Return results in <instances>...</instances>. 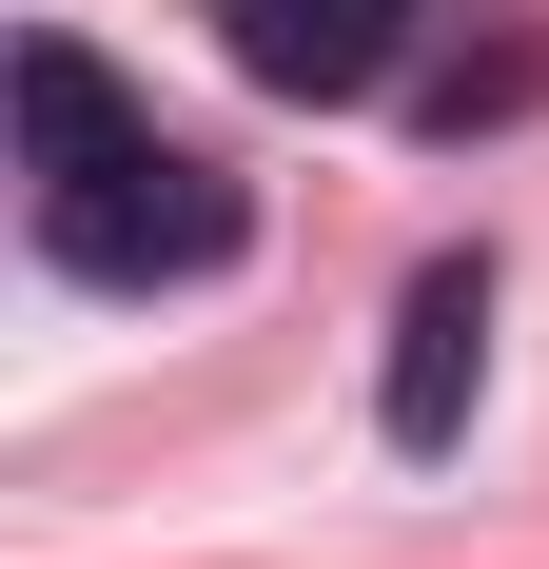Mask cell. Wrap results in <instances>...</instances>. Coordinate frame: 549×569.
<instances>
[{
	"label": "cell",
	"mask_w": 549,
	"mask_h": 569,
	"mask_svg": "<svg viewBox=\"0 0 549 569\" xmlns=\"http://www.w3.org/2000/svg\"><path fill=\"white\" fill-rule=\"evenodd\" d=\"M392 20H412V0H217L236 79H274V99H373V79H392Z\"/></svg>",
	"instance_id": "cell-3"
},
{
	"label": "cell",
	"mask_w": 549,
	"mask_h": 569,
	"mask_svg": "<svg viewBox=\"0 0 549 569\" xmlns=\"http://www.w3.org/2000/svg\"><path fill=\"white\" fill-rule=\"evenodd\" d=\"M530 99H549V40H491V59H451V79H412L432 138H491V118H530Z\"/></svg>",
	"instance_id": "cell-5"
},
{
	"label": "cell",
	"mask_w": 549,
	"mask_h": 569,
	"mask_svg": "<svg viewBox=\"0 0 549 569\" xmlns=\"http://www.w3.org/2000/svg\"><path fill=\"white\" fill-rule=\"evenodd\" d=\"M471 393H491V256H432V276L392 295L373 412H392V452H451V432H471Z\"/></svg>",
	"instance_id": "cell-2"
},
{
	"label": "cell",
	"mask_w": 549,
	"mask_h": 569,
	"mask_svg": "<svg viewBox=\"0 0 549 569\" xmlns=\"http://www.w3.org/2000/svg\"><path fill=\"white\" fill-rule=\"evenodd\" d=\"M236 236H256V197H236V158H197V138H158V118H118L99 158L40 177V256L99 295H158V276H236Z\"/></svg>",
	"instance_id": "cell-1"
},
{
	"label": "cell",
	"mask_w": 549,
	"mask_h": 569,
	"mask_svg": "<svg viewBox=\"0 0 549 569\" xmlns=\"http://www.w3.org/2000/svg\"><path fill=\"white\" fill-rule=\"evenodd\" d=\"M118 118H138V99H118V79H99L79 40H20V177H59V158H99Z\"/></svg>",
	"instance_id": "cell-4"
}]
</instances>
